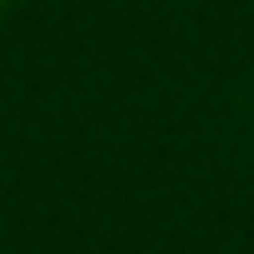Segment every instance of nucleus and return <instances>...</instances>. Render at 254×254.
<instances>
[{"mask_svg": "<svg viewBox=\"0 0 254 254\" xmlns=\"http://www.w3.org/2000/svg\"><path fill=\"white\" fill-rule=\"evenodd\" d=\"M0 5H5V0H0Z\"/></svg>", "mask_w": 254, "mask_h": 254, "instance_id": "f257e3e1", "label": "nucleus"}]
</instances>
